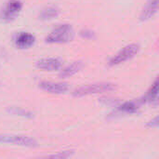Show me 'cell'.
Segmentation results:
<instances>
[{
  "mask_svg": "<svg viewBox=\"0 0 159 159\" xmlns=\"http://www.w3.org/2000/svg\"><path fill=\"white\" fill-rule=\"evenodd\" d=\"M74 35V29L70 24H61L52 30L45 40L48 44H64L71 41Z\"/></svg>",
  "mask_w": 159,
  "mask_h": 159,
  "instance_id": "6da1fadb",
  "label": "cell"
},
{
  "mask_svg": "<svg viewBox=\"0 0 159 159\" xmlns=\"http://www.w3.org/2000/svg\"><path fill=\"white\" fill-rule=\"evenodd\" d=\"M116 89V85L110 82H100V83H94L89 84L86 86H82L78 89H76L73 95L75 97H84L93 94H99V93H104V92H110Z\"/></svg>",
  "mask_w": 159,
  "mask_h": 159,
  "instance_id": "7a4b0ae2",
  "label": "cell"
},
{
  "mask_svg": "<svg viewBox=\"0 0 159 159\" xmlns=\"http://www.w3.org/2000/svg\"><path fill=\"white\" fill-rule=\"evenodd\" d=\"M140 50V46L138 44H129L118 51L108 62L109 66H116L119 65L130 59H132L135 55L138 54Z\"/></svg>",
  "mask_w": 159,
  "mask_h": 159,
  "instance_id": "3957f363",
  "label": "cell"
},
{
  "mask_svg": "<svg viewBox=\"0 0 159 159\" xmlns=\"http://www.w3.org/2000/svg\"><path fill=\"white\" fill-rule=\"evenodd\" d=\"M0 143H10L23 147H36L37 143L34 139L29 136L14 135V134H0Z\"/></svg>",
  "mask_w": 159,
  "mask_h": 159,
  "instance_id": "277c9868",
  "label": "cell"
},
{
  "mask_svg": "<svg viewBox=\"0 0 159 159\" xmlns=\"http://www.w3.org/2000/svg\"><path fill=\"white\" fill-rule=\"evenodd\" d=\"M22 8V3L20 0H9L0 13V18L5 21H11L19 15Z\"/></svg>",
  "mask_w": 159,
  "mask_h": 159,
  "instance_id": "5b68a950",
  "label": "cell"
},
{
  "mask_svg": "<svg viewBox=\"0 0 159 159\" xmlns=\"http://www.w3.org/2000/svg\"><path fill=\"white\" fill-rule=\"evenodd\" d=\"M63 62L59 58H45L37 61L36 67L43 71H59L61 69Z\"/></svg>",
  "mask_w": 159,
  "mask_h": 159,
  "instance_id": "8992f818",
  "label": "cell"
},
{
  "mask_svg": "<svg viewBox=\"0 0 159 159\" xmlns=\"http://www.w3.org/2000/svg\"><path fill=\"white\" fill-rule=\"evenodd\" d=\"M39 88L52 94H63L68 91L69 86L66 83H58L51 81H42L39 83Z\"/></svg>",
  "mask_w": 159,
  "mask_h": 159,
  "instance_id": "52a82bcc",
  "label": "cell"
},
{
  "mask_svg": "<svg viewBox=\"0 0 159 159\" xmlns=\"http://www.w3.org/2000/svg\"><path fill=\"white\" fill-rule=\"evenodd\" d=\"M35 42V37L27 32H21L15 37V45L18 48L25 49L31 48Z\"/></svg>",
  "mask_w": 159,
  "mask_h": 159,
  "instance_id": "ba28073f",
  "label": "cell"
},
{
  "mask_svg": "<svg viewBox=\"0 0 159 159\" xmlns=\"http://www.w3.org/2000/svg\"><path fill=\"white\" fill-rule=\"evenodd\" d=\"M158 10V0H148L143 9L141 12L140 19L142 21H145L153 18Z\"/></svg>",
  "mask_w": 159,
  "mask_h": 159,
  "instance_id": "9c48e42d",
  "label": "cell"
},
{
  "mask_svg": "<svg viewBox=\"0 0 159 159\" xmlns=\"http://www.w3.org/2000/svg\"><path fill=\"white\" fill-rule=\"evenodd\" d=\"M84 67V63L81 61H76L75 62H73L72 64L68 65L67 67H65L64 69H62L61 71L60 76L61 78H67V77H71L75 75H76L78 72L81 71V69Z\"/></svg>",
  "mask_w": 159,
  "mask_h": 159,
  "instance_id": "30bf717a",
  "label": "cell"
},
{
  "mask_svg": "<svg viewBox=\"0 0 159 159\" xmlns=\"http://www.w3.org/2000/svg\"><path fill=\"white\" fill-rule=\"evenodd\" d=\"M157 100H158V79L157 78L150 89L147 91L143 102H149V103H156L157 104Z\"/></svg>",
  "mask_w": 159,
  "mask_h": 159,
  "instance_id": "8fae6325",
  "label": "cell"
},
{
  "mask_svg": "<svg viewBox=\"0 0 159 159\" xmlns=\"http://www.w3.org/2000/svg\"><path fill=\"white\" fill-rule=\"evenodd\" d=\"M60 14V10L57 7H47L40 12L39 18L42 20H50L56 19Z\"/></svg>",
  "mask_w": 159,
  "mask_h": 159,
  "instance_id": "7c38bea8",
  "label": "cell"
},
{
  "mask_svg": "<svg viewBox=\"0 0 159 159\" xmlns=\"http://www.w3.org/2000/svg\"><path fill=\"white\" fill-rule=\"evenodd\" d=\"M7 112L11 115L14 116H21V117H25V118H33L34 117V114L28 110H25L23 108H20V107H8L7 108Z\"/></svg>",
  "mask_w": 159,
  "mask_h": 159,
  "instance_id": "4fadbf2b",
  "label": "cell"
},
{
  "mask_svg": "<svg viewBox=\"0 0 159 159\" xmlns=\"http://www.w3.org/2000/svg\"><path fill=\"white\" fill-rule=\"evenodd\" d=\"M119 110L125 114H134L138 111V106L133 102H126L119 107Z\"/></svg>",
  "mask_w": 159,
  "mask_h": 159,
  "instance_id": "5bb4252c",
  "label": "cell"
},
{
  "mask_svg": "<svg viewBox=\"0 0 159 159\" xmlns=\"http://www.w3.org/2000/svg\"><path fill=\"white\" fill-rule=\"evenodd\" d=\"M73 151H63V152H59L54 155L47 156L46 157L48 158H68L72 156Z\"/></svg>",
  "mask_w": 159,
  "mask_h": 159,
  "instance_id": "9a60e30c",
  "label": "cell"
},
{
  "mask_svg": "<svg viewBox=\"0 0 159 159\" xmlns=\"http://www.w3.org/2000/svg\"><path fill=\"white\" fill-rule=\"evenodd\" d=\"M80 35L82 38H85V39H89V40H92V39H95V33L89 29H84V30H81L80 31Z\"/></svg>",
  "mask_w": 159,
  "mask_h": 159,
  "instance_id": "2e32d148",
  "label": "cell"
},
{
  "mask_svg": "<svg viewBox=\"0 0 159 159\" xmlns=\"http://www.w3.org/2000/svg\"><path fill=\"white\" fill-rule=\"evenodd\" d=\"M147 126H148V127H150V128L157 127V126H158V117L157 116V117H155L153 120H151L150 122H148Z\"/></svg>",
  "mask_w": 159,
  "mask_h": 159,
  "instance_id": "e0dca14e",
  "label": "cell"
}]
</instances>
